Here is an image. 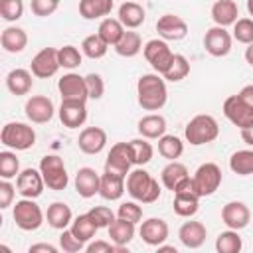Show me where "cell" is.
<instances>
[{
    "instance_id": "1",
    "label": "cell",
    "mask_w": 253,
    "mask_h": 253,
    "mask_svg": "<svg viewBox=\"0 0 253 253\" xmlns=\"http://www.w3.org/2000/svg\"><path fill=\"white\" fill-rule=\"evenodd\" d=\"M136 101L144 111H160L168 101L166 79L160 73H144L136 81Z\"/></svg>"
},
{
    "instance_id": "2",
    "label": "cell",
    "mask_w": 253,
    "mask_h": 253,
    "mask_svg": "<svg viewBox=\"0 0 253 253\" xmlns=\"http://www.w3.org/2000/svg\"><path fill=\"white\" fill-rule=\"evenodd\" d=\"M126 192L132 200L140 204H154L160 198L162 188L158 180H154L142 166H136L126 176Z\"/></svg>"
},
{
    "instance_id": "3",
    "label": "cell",
    "mask_w": 253,
    "mask_h": 253,
    "mask_svg": "<svg viewBox=\"0 0 253 253\" xmlns=\"http://www.w3.org/2000/svg\"><path fill=\"white\" fill-rule=\"evenodd\" d=\"M184 136L192 146H202L219 136V125L211 115H196L188 121Z\"/></svg>"
},
{
    "instance_id": "4",
    "label": "cell",
    "mask_w": 253,
    "mask_h": 253,
    "mask_svg": "<svg viewBox=\"0 0 253 253\" xmlns=\"http://www.w3.org/2000/svg\"><path fill=\"white\" fill-rule=\"evenodd\" d=\"M0 140L6 148L12 150H28L36 144V130L26 123H6L0 132Z\"/></svg>"
},
{
    "instance_id": "5",
    "label": "cell",
    "mask_w": 253,
    "mask_h": 253,
    "mask_svg": "<svg viewBox=\"0 0 253 253\" xmlns=\"http://www.w3.org/2000/svg\"><path fill=\"white\" fill-rule=\"evenodd\" d=\"M172 194H174L172 208H174V213L176 215H180V217H192V215L198 213V210H200V194L194 188L192 176H188L186 180H182Z\"/></svg>"
},
{
    "instance_id": "6",
    "label": "cell",
    "mask_w": 253,
    "mask_h": 253,
    "mask_svg": "<svg viewBox=\"0 0 253 253\" xmlns=\"http://www.w3.org/2000/svg\"><path fill=\"white\" fill-rule=\"evenodd\" d=\"M12 217H14L16 225L22 231H36V229L42 227V223L45 219V213L34 202V198H22V200H18L14 204Z\"/></svg>"
},
{
    "instance_id": "7",
    "label": "cell",
    "mask_w": 253,
    "mask_h": 253,
    "mask_svg": "<svg viewBox=\"0 0 253 253\" xmlns=\"http://www.w3.org/2000/svg\"><path fill=\"white\" fill-rule=\"evenodd\" d=\"M40 172L43 176L45 186L49 190H53V192H61L69 184V176H67L63 158L57 156V154H45L40 160Z\"/></svg>"
},
{
    "instance_id": "8",
    "label": "cell",
    "mask_w": 253,
    "mask_h": 253,
    "mask_svg": "<svg viewBox=\"0 0 253 253\" xmlns=\"http://www.w3.org/2000/svg\"><path fill=\"white\" fill-rule=\"evenodd\" d=\"M142 53H144V59L152 65V69L160 75H164L168 71V67L172 65L174 61V51L170 49L168 42L162 40V38H154V40H148L144 45H142Z\"/></svg>"
},
{
    "instance_id": "9",
    "label": "cell",
    "mask_w": 253,
    "mask_h": 253,
    "mask_svg": "<svg viewBox=\"0 0 253 253\" xmlns=\"http://www.w3.org/2000/svg\"><path fill=\"white\" fill-rule=\"evenodd\" d=\"M192 182H194V188L200 194V198L211 196L221 186V168L215 162H204L194 172Z\"/></svg>"
},
{
    "instance_id": "10",
    "label": "cell",
    "mask_w": 253,
    "mask_h": 253,
    "mask_svg": "<svg viewBox=\"0 0 253 253\" xmlns=\"http://www.w3.org/2000/svg\"><path fill=\"white\" fill-rule=\"evenodd\" d=\"M132 166V152L128 142H115L105 160V172H113L119 176H128Z\"/></svg>"
},
{
    "instance_id": "11",
    "label": "cell",
    "mask_w": 253,
    "mask_h": 253,
    "mask_svg": "<svg viewBox=\"0 0 253 253\" xmlns=\"http://www.w3.org/2000/svg\"><path fill=\"white\" fill-rule=\"evenodd\" d=\"M59 67L61 65H59V55H57V49L55 47H43V49H40L32 57V63H30V71L38 79L53 77Z\"/></svg>"
},
{
    "instance_id": "12",
    "label": "cell",
    "mask_w": 253,
    "mask_h": 253,
    "mask_svg": "<svg viewBox=\"0 0 253 253\" xmlns=\"http://www.w3.org/2000/svg\"><path fill=\"white\" fill-rule=\"evenodd\" d=\"M233 36L223 26H213L204 36V47L211 57H225L231 51Z\"/></svg>"
},
{
    "instance_id": "13",
    "label": "cell",
    "mask_w": 253,
    "mask_h": 253,
    "mask_svg": "<svg viewBox=\"0 0 253 253\" xmlns=\"http://www.w3.org/2000/svg\"><path fill=\"white\" fill-rule=\"evenodd\" d=\"M57 91L61 95V101H87V85H85V77H81L79 73H65L59 81H57Z\"/></svg>"
},
{
    "instance_id": "14",
    "label": "cell",
    "mask_w": 253,
    "mask_h": 253,
    "mask_svg": "<svg viewBox=\"0 0 253 253\" xmlns=\"http://www.w3.org/2000/svg\"><path fill=\"white\" fill-rule=\"evenodd\" d=\"M43 176L40 172V168H24L20 170V174L16 176V190L22 198H40L43 192Z\"/></svg>"
},
{
    "instance_id": "15",
    "label": "cell",
    "mask_w": 253,
    "mask_h": 253,
    "mask_svg": "<svg viewBox=\"0 0 253 253\" xmlns=\"http://www.w3.org/2000/svg\"><path fill=\"white\" fill-rule=\"evenodd\" d=\"M223 115L227 117V121L231 125H235L239 130L253 126V111L237 97V95H229L223 101Z\"/></svg>"
},
{
    "instance_id": "16",
    "label": "cell",
    "mask_w": 253,
    "mask_h": 253,
    "mask_svg": "<svg viewBox=\"0 0 253 253\" xmlns=\"http://www.w3.org/2000/svg\"><path fill=\"white\" fill-rule=\"evenodd\" d=\"M26 117L36 123V125H45L53 119L55 115V107H53V101L45 95H32L28 101H26Z\"/></svg>"
},
{
    "instance_id": "17",
    "label": "cell",
    "mask_w": 253,
    "mask_h": 253,
    "mask_svg": "<svg viewBox=\"0 0 253 253\" xmlns=\"http://www.w3.org/2000/svg\"><path fill=\"white\" fill-rule=\"evenodd\" d=\"M221 221L229 227V229H245L251 221V210L247 208L245 202H239V200H233V202H227L223 208H221Z\"/></svg>"
},
{
    "instance_id": "18",
    "label": "cell",
    "mask_w": 253,
    "mask_h": 253,
    "mask_svg": "<svg viewBox=\"0 0 253 253\" xmlns=\"http://www.w3.org/2000/svg\"><path fill=\"white\" fill-rule=\"evenodd\" d=\"M156 32L166 42H180L188 36V24L176 14H164L156 22Z\"/></svg>"
},
{
    "instance_id": "19",
    "label": "cell",
    "mask_w": 253,
    "mask_h": 253,
    "mask_svg": "<svg viewBox=\"0 0 253 253\" xmlns=\"http://www.w3.org/2000/svg\"><path fill=\"white\" fill-rule=\"evenodd\" d=\"M59 121L67 128H79L87 121V107L83 101H61L59 105Z\"/></svg>"
},
{
    "instance_id": "20",
    "label": "cell",
    "mask_w": 253,
    "mask_h": 253,
    "mask_svg": "<svg viewBox=\"0 0 253 253\" xmlns=\"http://www.w3.org/2000/svg\"><path fill=\"white\" fill-rule=\"evenodd\" d=\"M138 233L146 245L158 247L168 239V223L162 217H148L140 223Z\"/></svg>"
},
{
    "instance_id": "21",
    "label": "cell",
    "mask_w": 253,
    "mask_h": 253,
    "mask_svg": "<svg viewBox=\"0 0 253 253\" xmlns=\"http://www.w3.org/2000/svg\"><path fill=\"white\" fill-rule=\"evenodd\" d=\"M79 150L85 154H99L107 146V132L101 126H85L77 138Z\"/></svg>"
},
{
    "instance_id": "22",
    "label": "cell",
    "mask_w": 253,
    "mask_h": 253,
    "mask_svg": "<svg viewBox=\"0 0 253 253\" xmlns=\"http://www.w3.org/2000/svg\"><path fill=\"white\" fill-rule=\"evenodd\" d=\"M73 184H75V192H77L81 198L89 200V198H93L95 194H99L101 174H97V172H95L93 168H89V166H83V168L77 170Z\"/></svg>"
},
{
    "instance_id": "23",
    "label": "cell",
    "mask_w": 253,
    "mask_h": 253,
    "mask_svg": "<svg viewBox=\"0 0 253 253\" xmlns=\"http://www.w3.org/2000/svg\"><path fill=\"white\" fill-rule=\"evenodd\" d=\"M208 237V229L202 221H184L178 229V239L188 249H198L204 245Z\"/></svg>"
},
{
    "instance_id": "24",
    "label": "cell",
    "mask_w": 253,
    "mask_h": 253,
    "mask_svg": "<svg viewBox=\"0 0 253 253\" xmlns=\"http://www.w3.org/2000/svg\"><path fill=\"white\" fill-rule=\"evenodd\" d=\"M126 192V178L113 174V172H103L101 174V186H99V196L107 202L121 200L123 194Z\"/></svg>"
},
{
    "instance_id": "25",
    "label": "cell",
    "mask_w": 253,
    "mask_h": 253,
    "mask_svg": "<svg viewBox=\"0 0 253 253\" xmlns=\"http://www.w3.org/2000/svg\"><path fill=\"white\" fill-rule=\"evenodd\" d=\"M0 45L8 53H22L28 45V34L24 28L18 26H8L0 34Z\"/></svg>"
},
{
    "instance_id": "26",
    "label": "cell",
    "mask_w": 253,
    "mask_h": 253,
    "mask_svg": "<svg viewBox=\"0 0 253 253\" xmlns=\"http://www.w3.org/2000/svg\"><path fill=\"white\" fill-rule=\"evenodd\" d=\"M6 87L12 95L20 97V95H28L34 87V73L28 71V69H22V67H16L12 69L8 75H6Z\"/></svg>"
},
{
    "instance_id": "27",
    "label": "cell",
    "mask_w": 253,
    "mask_h": 253,
    "mask_svg": "<svg viewBox=\"0 0 253 253\" xmlns=\"http://www.w3.org/2000/svg\"><path fill=\"white\" fill-rule=\"evenodd\" d=\"M211 20L215 22V26H233L239 18V8L235 4V0H215L211 6Z\"/></svg>"
},
{
    "instance_id": "28",
    "label": "cell",
    "mask_w": 253,
    "mask_h": 253,
    "mask_svg": "<svg viewBox=\"0 0 253 253\" xmlns=\"http://www.w3.org/2000/svg\"><path fill=\"white\" fill-rule=\"evenodd\" d=\"M119 20H121V24H123L126 30H134V28H138V26L144 24V20H146V10H144L138 2L126 0V2H123V4L119 6Z\"/></svg>"
},
{
    "instance_id": "29",
    "label": "cell",
    "mask_w": 253,
    "mask_h": 253,
    "mask_svg": "<svg viewBox=\"0 0 253 253\" xmlns=\"http://www.w3.org/2000/svg\"><path fill=\"white\" fill-rule=\"evenodd\" d=\"M136 130L140 136L148 138V140H158L162 134H166V119L158 113H150V115H144L138 125H136Z\"/></svg>"
},
{
    "instance_id": "30",
    "label": "cell",
    "mask_w": 253,
    "mask_h": 253,
    "mask_svg": "<svg viewBox=\"0 0 253 253\" xmlns=\"http://www.w3.org/2000/svg\"><path fill=\"white\" fill-rule=\"evenodd\" d=\"M45 221L53 229H59V231L67 229L71 225V221H73V211L65 202H53V204L47 206Z\"/></svg>"
},
{
    "instance_id": "31",
    "label": "cell",
    "mask_w": 253,
    "mask_h": 253,
    "mask_svg": "<svg viewBox=\"0 0 253 253\" xmlns=\"http://www.w3.org/2000/svg\"><path fill=\"white\" fill-rule=\"evenodd\" d=\"M113 0H79V16L83 20H103L111 14Z\"/></svg>"
},
{
    "instance_id": "32",
    "label": "cell",
    "mask_w": 253,
    "mask_h": 253,
    "mask_svg": "<svg viewBox=\"0 0 253 253\" xmlns=\"http://www.w3.org/2000/svg\"><path fill=\"white\" fill-rule=\"evenodd\" d=\"M134 225H136V223H132V221H128V219L115 217V221L107 227V229H109V237H111V241L117 243V245L126 247V245L134 239V233H136Z\"/></svg>"
},
{
    "instance_id": "33",
    "label": "cell",
    "mask_w": 253,
    "mask_h": 253,
    "mask_svg": "<svg viewBox=\"0 0 253 253\" xmlns=\"http://www.w3.org/2000/svg\"><path fill=\"white\" fill-rule=\"evenodd\" d=\"M190 176V172H188V168L182 164V162H178V160H170L164 168H162V172H160V180H162V186L166 188V190H176V186L182 182V180H186Z\"/></svg>"
},
{
    "instance_id": "34",
    "label": "cell",
    "mask_w": 253,
    "mask_h": 253,
    "mask_svg": "<svg viewBox=\"0 0 253 253\" xmlns=\"http://www.w3.org/2000/svg\"><path fill=\"white\" fill-rule=\"evenodd\" d=\"M69 229L73 231V235H75L79 241L87 243V241H91V239L95 237V233H97L99 227H97V223L93 221V217H91L89 211H87V213H79L77 217H73Z\"/></svg>"
},
{
    "instance_id": "35",
    "label": "cell",
    "mask_w": 253,
    "mask_h": 253,
    "mask_svg": "<svg viewBox=\"0 0 253 253\" xmlns=\"http://www.w3.org/2000/svg\"><path fill=\"white\" fill-rule=\"evenodd\" d=\"M115 51L121 55V57H134L142 51V40H140V34L138 32H132V30H125L123 38L119 40L117 45H113Z\"/></svg>"
},
{
    "instance_id": "36",
    "label": "cell",
    "mask_w": 253,
    "mask_h": 253,
    "mask_svg": "<svg viewBox=\"0 0 253 253\" xmlns=\"http://www.w3.org/2000/svg\"><path fill=\"white\" fill-rule=\"evenodd\" d=\"M125 26L121 24V20L119 18H103L101 20V24H99V28H97V34L109 43V45H117L119 43V40L123 38V34H125Z\"/></svg>"
},
{
    "instance_id": "37",
    "label": "cell",
    "mask_w": 253,
    "mask_h": 253,
    "mask_svg": "<svg viewBox=\"0 0 253 253\" xmlns=\"http://www.w3.org/2000/svg\"><path fill=\"white\" fill-rule=\"evenodd\" d=\"M229 170L237 176H251L253 174V148L237 150L229 156Z\"/></svg>"
},
{
    "instance_id": "38",
    "label": "cell",
    "mask_w": 253,
    "mask_h": 253,
    "mask_svg": "<svg viewBox=\"0 0 253 253\" xmlns=\"http://www.w3.org/2000/svg\"><path fill=\"white\" fill-rule=\"evenodd\" d=\"M243 247L241 235L235 229H225L215 237V251L217 253H239Z\"/></svg>"
},
{
    "instance_id": "39",
    "label": "cell",
    "mask_w": 253,
    "mask_h": 253,
    "mask_svg": "<svg viewBox=\"0 0 253 253\" xmlns=\"http://www.w3.org/2000/svg\"><path fill=\"white\" fill-rule=\"evenodd\" d=\"M158 152L160 156H164L166 160H178L184 152V142L180 136L174 134H162L158 138Z\"/></svg>"
},
{
    "instance_id": "40",
    "label": "cell",
    "mask_w": 253,
    "mask_h": 253,
    "mask_svg": "<svg viewBox=\"0 0 253 253\" xmlns=\"http://www.w3.org/2000/svg\"><path fill=\"white\" fill-rule=\"evenodd\" d=\"M130 144V152H132V164L134 166H144L152 160V154H154V148L152 144L148 142V138L140 136V138H132L128 140Z\"/></svg>"
},
{
    "instance_id": "41",
    "label": "cell",
    "mask_w": 253,
    "mask_h": 253,
    "mask_svg": "<svg viewBox=\"0 0 253 253\" xmlns=\"http://www.w3.org/2000/svg\"><path fill=\"white\" fill-rule=\"evenodd\" d=\"M107 49H109V43L99 34H91V36H87L81 42V51L89 59H101V57H105Z\"/></svg>"
},
{
    "instance_id": "42",
    "label": "cell",
    "mask_w": 253,
    "mask_h": 253,
    "mask_svg": "<svg viewBox=\"0 0 253 253\" xmlns=\"http://www.w3.org/2000/svg\"><path fill=\"white\" fill-rule=\"evenodd\" d=\"M190 75V61L182 55V53H176L174 55V61L172 65L168 67V71L162 75L166 81H172V83H178L182 79H186Z\"/></svg>"
},
{
    "instance_id": "43",
    "label": "cell",
    "mask_w": 253,
    "mask_h": 253,
    "mask_svg": "<svg viewBox=\"0 0 253 253\" xmlns=\"http://www.w3.org/2000/svg\"><path fill=\"white\" fill-rule=\"evenodd\" d=\"M20 174V160L16 152L12 150H2L0 152V178L12 180Z\"/></svg>"
},
{
    "instance_id": "44",
    "label": "cell",
    "mask_w": 253,
    "mask_h": 253,
    "mask_svg": "<svg viewBox=\"0 0 253 253\" xmlns=\"http://www.w3.org/2000/svg\"><path fill=\"white\" fill-rule=\"evenodd\" d=\"M57 55H59V65L63 69H69L73 71L75 67L81 65L83 61V51H79L75 45H63L57 49Z\"/></svg>"
},
{
    "instance_id": "45",
    "label": "cell",
    "mask_w": 253,
    "mask_h": 253,
    "mask_svg": "<svg viewBox=\"0 0 253 253\" xmlns=\"http://www.w3.org/2000/svg\"><path fill=\"white\" fill-rule=\"evenodd\" d=\"M233 40L239 43H253V18H239L233 24Z\"/></svg>"
},
{
    "instance_id": "46",
    "label": "cell",
    "mask_w": 253,
    "mask_h": 253,
    "mask_svg": "<svg viewBox=\"0 0 253 253\" xmlns=\"http://www.w3.org/2000/svg\"><path fill=\"white\" fill-rule=\"evenodd\" d=\"M0 16L6 22H16L24 16V2L22 0H0Z\"/></svg>"
},
{
    "instance_id": "47",
    "label": "cell",
    "mask_w": 253,
    "mask_h": 253,
    "mask_svg": "<svg viewBox=\"0 0 253 253\" xmlns=\"http://www.w3.org/2000/svg\"><path fill=\"white\" fill-rule=\"evenodd\" d=\"M89 215L93 217V221L97 223V227L99 229H103V227H109L113 221H115V211L111 210V208H107V206H95V208H91L89 210Z\"/></svg>"
},
{
    "instance_id": "48",
    "label": "cell",
    "mask_w": 253,
    "mask_h": 253,
    "mask_svg": "<svg viewBox=\"0 0 253 253\" xmlns=\"http://www.w3.org/2000/svg\"><path fill=\"white\" fill-rule=\"evenodd\" d=\"M59 249L65 251V253H77V251H83L85 249V243L79 241L73 231L67 227V229H61V235H59Z\"/></svg>"
},
{
    "instance_id": "49",
    "label": "cell",
    "mask_w": 253,
    "mask_h": 253,
    "mask_svg": "<svg viewBox=\"0 0 253 253\" xmlns=\"http://www.w3.org/2000/svg\"><path fill=\"white\" fill-rule=\"evenodd\" d=\"M117 217H123V219H128L132 223H138L142 219V208L134 202H123L117 210Z\"/></svg>"
},
{
    "instance_id": "50",
    "label": "cell",
    "mask_w": 253,
    "mask_h": 253,
    "mask_svg": "<svg viewBox=\"0 0 253 253\" xmlns=\"http://www.w3.org/2000/svg\"><path fill=\"white\" fill-rule=\"evenodd\" d=\"M85 85H87V95L89 99H101L105 93V81L99 73H89L85 75Z\"/></svg>"
},
{
    "instance_id": "51",
    "label": "cell",
    "mask_w": 253,
    "mask_h": 253,
    "mask_svg": "<svg viewBox=\"0 0 253 253\" xmlns=\"http://www.w3.org/2000/svg\"><path fill=\"white\" fill-rule=\"evenodd\" d=\"M30 8H32V12L36 16L47 18V16H51L59 8V0H32Z\"/></svg>"
},
{
    "instance_id": "52",
    "label": "cell",
    "mask_w": 253,
    "mask_h": 253,
    "mask_svg": "<svg viewBox=\"0 0 253 253\" xmlns=\"http://www.w3.org/2000/svg\"><path fill=\"white\" fill-rule=\"evenodd\" d=\"M16 192L18 190H16V186H12L10 180H6V178L0 180V210H6V208L12 206Z\"/></svg>"
},
{
    "instance_id": "53",
    "label": "cell",
    "mask_w": 253,
    "mask_h": 253,
    "mask_svg": "<svg viewBox=\"0 0 253 253\" xmlns=\"http://www.w3.org/2000/svg\"><path fill=\"white\" fill-rule=\"evenodd\" d=\"M237 97L253 111V85H245V87H241V91L237 93Z\"/></svg>"
},
{
    "instance_id": "54",
    "label": "cell",
    "mask_w": 253,
    "mask_h": 253,
    "mask_svg": "<svg viewBox=\"0 0 253 253\" xmlns=\"http://www.w3.org/2000/svg\"><path fill=\"white\" fill-rule=\"evenodd\" d=\"M30 253H57V247L51 243H34L28 247Z\"/></svg>"
},
{
    "instance_id": "55",
    "label": "cell",
    "mask_w": 253,
    "mask_h": 253,
    "mask_svg": "<svg viewBox=\"0 0 253 253\" xmlns=\"http://www.w3.org/2000/svg\"><path fill=\"white\" fill-rule=\"evenodd\" d=\"M239 132H241V138H243V142H245V144H249V146L253 148V126L241 128Z\"/></svg>"
},
{
    "instance_id": "56",
    "label": "cell",
    "mask_w": 253,
    "mask_h": 253,
    "mask_svg": "<svg viewBox=\"0 0 253 253\" xmlns=\"http://www.w3.org/2000/svg\"><path fill=\"white\" fill-rule=\"evenodd\" d=\"M245 61L253 67V43H249V45H247V49H245Z\"/></svg>"
},
{
    "instance_id": "57",
    "label": "cell",
    "mask_w": 253,
    "mask_h": 253,
    "mask_svg": "<svg viewBox=\"0 0 253 253\" xmlns=\"http://www.w3.org/2000/svg\"><path fill=\"white\" fill-rule=\"evenodd\" d=\"M158 251H168V253H176V247L174 245H158Z\"/></svg>"
},
{
    "instance_id": "58",
    "label": "cell",
    "mask_w": 253,
    "mask_h": 253,
    "mask_svg": "<svg viewBox=\"0 0 253 253\" xmlns=\"http://www.w3.org/2000/svg\"><path fill=\"white\" fill-rule=\"evenodd\" d=\"M247 12L249 16H253V0H247Z\"/></svg>"
}]
</instances>
